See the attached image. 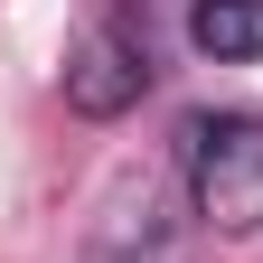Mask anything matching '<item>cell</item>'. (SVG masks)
<instances>
[{"mask_svg":"<svg viewBox=\"0 0 263 263\" xmlns=\"http://www.w3.org/2000/svg\"><path fill=\"white\" fill-rule=\"evenodd\" d=\"M179 188L207 235H263V113H197L179 132Z\"/></svg>","mask_w":263,"mask_h":263,"instance_id":"obj_1","label":"cell"},{"mask_svg":"<svg viewBox=\"0 0 263 263\" xmlns=\"http://www.w3.org/2000/svg\"><path fill=\"white\" fill-rule=\"evenodd\" d=\"M151 94V28L141 19H94L85 38H76V57H66V104H76L85 122H113V113H132Z\"/></svg>","mask_w":263,"mask_h":263,"instance_id":"obj_2","label":"cell"},{"mask_svg":"<svg viewBox=\"0 0 263 263\" xmlns=\"http://www.w3.org/2000/svg\"><path fill=\"white\" fill-rule=\"evenodd\" d=\"M85 263H188V188L170 179H132L104 226L85 235Z\"/></svg>","mask_w":263,"mask_h":263,"instance_id":"obj_3","label":"cell"},{"mask_svg":"<svg viewBox=\"0 0 263 263\" xmlns=\"http://www.w3.org/2000/svg\"><path fill=\"white\" fill-rule=\"evenodd\" d=\"M188 47L207 66H254L263 57V0H188Z\"/></svg>","mask_w":263,"mask_h":263,"instance_id":"obj_4","label":"cell"}]
</instances>
